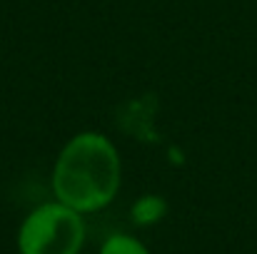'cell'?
I'll return each instance as SVG.
<instances>
[{"instance_id":"6da1fadb","label":"cell","mask_w":257,"mask_h":254,"mask_svg":"<svg viewBox=\"0 0 257 254\" xmlns=\"http://www.w3.org/2000/svg\"><path fill=\"white\" fill-rule=\"evenodd\" d=\"M122 179V162L102 132H78L60 150L53 167V194L80 214L107 207Z\"/></svg>"},{"instance_id":"7a4b0ae2","label":"cell","mask_w":257,"mask_h":254,"mask_svg":"<svg viewBox=\"0 0 257 254\" xmlns=\"http://www.w3.org/2000/svg\"><path fill=\"white\" fill-rule=\"evenodd\" d=\"M83 242V214L58 199L35 207L18 229L20 254H80Z\"/></svg>"},{"instance_id":"3957f363","label":"cell","mask_w":257,"mask_h":254,"mask_svg":"<svg viewBox=\"0 0 257 254\" xmlns=\"http://www.w3.org/2000/svg\"><path fill=\"white\" fill-rule=\"evenodd\" d=\"M100 254H150L148 247L130 234H112L105 239Z\"/></svg>"},{"instance_id":"277c9868","label":"cell","mask_w":257,"mask_h":254,"mask_svg":"<svg viewBox=\"0 0 257 254\" xmlns=\"http://www.w3.org/2000/svg\"><path fill=\"white\" fill-rule=\"evenodd\" d=\"M165 212V204L158 199V197H145L135 204V219L138 222H153L158 219L160 214Z\"/></svg>"}]
</instances>
